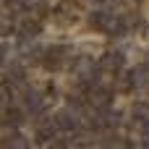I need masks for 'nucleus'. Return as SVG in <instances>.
<instances>
[{
  "mask_svg": "<svg viewBox=\"0 0 149 149\" xmlns=\"http://www.w3.org/2000/svg\"><path fill=\"white\" fill-rule=\"evenodd\" d=\"M92 24H94L97 29H105V31L113 34V37H120V34L126 31V21H123L120 16L110 13V10H94V13H92Z\"/></svg>",
  "mask_w": 149,
  "mask_h": 149,
  "instance_id": "obj_1",
  "label": "nucleus"
},
{
  "mask_svg": "<svg viewBox=\"0 0 149 149\" xmlns=\"http://www.w3.org/2000/svg\"><path fill=\"white\" fill-rule=\"evenodd\" d=\"M39 31H42V26H39V21H34V18H24V21L18 24V37H21V39H34Z\"/></svg>",
  "mask_w": 149,
  "mask_h": 149,
  "instance_id": "obj_2",
  "label": "nucleus"
},
{
  "mask_svg": "<svg viewBox=\"0 0 149 149\" xmlns=\"http://www.w3.org/2000/svg\"><path fill=\"white\" fill-rule=\"evenodd\" d=\"M123 63H126L123 52H107V55L100 60V68H102V71H120Z\"/></svg>",
  "mask_w": 149,
  "mask_h": 149,
  "instance_id": "obj_3",
  "label": "nucleus"
},
{
  "mask_svg": "<svg viewBox=\"0 0 149 149\" xmlns=\"http://www.w3.org/2000/svg\"><path fill=\"white\" fill-rule=\"evenodd\" d=\"M52 120H55L58 131H73V128H76V118H73L71 113H65V110H63V113H58Z\"/></svg>",
  "mask_w": 149,
  "mask_h": 149,
  "instance_id": "obj_4",
  "label": "nucleus"
},
{
  "mask_svg": "<svg viewBox=\"0 0 149 149\" xmlns=\"http://www.w3.org/2000/svg\"><path fill=\"white\" fill-rule=\"evenodd\" d=\"M63 52H65V50H60V47H50L47 55L42 58V63H45L47 68H58V65L63 63Z\"/></svg>",
  "mask_w": 149,
  "mask_h": 149,
  "instance_id": "obj_5",
  "label": "nucleus"
},
{
  "mask_svg": "<svg viewBox=\"0 0 149 149\" xmlns=\"http://www.w3.org/2000/svg\"><path fill=\"white\" fill-rule=\"evenodd\" d=\"M55 131H58L55 120H45L42 126H37V139H39V141H47V139L55 136Z\"/></svg>",
  "mask_w": 149,
  "mask_h": 149,
  "instance_id": "obj_6",
  "label": "nucleus"
},
{
  "mask_svg": "<svg viewBox=\"0 0 149 149\" xmlns=\"http://www.w3.org/2000/svg\"><path fill=\"white\" fill-rule=\"evenodd\" d=\"M134 118H136V123L149 126V105L147 102H136L134 105Z\"/></svg>",
  "mask_w": 149,
  "mask_h": 149,
  "instance_id": "obj_7",
  "label": "nucleus"
},
{
  "mask_svg": "<svg viewBox=\"0 0 149 149\" xmlns=\"http://www.w3.org/2000/svg\"><path fill=\"white\" fill-rule=\"evenodd\" d=\"M92 102L97 107H107L110 105V89H94L92 92Z\"/></svg>",
  "mask_w": 149,
  "mask_h": 149,
  "instance_id": "obj_8",
  "label": "nucleus"
},
{
  "mask_svg": "<svg viewBox=\"0 0 149 149\" xmlns=\"http://www.w3.org/2000/svg\"><path fill=\"white\" fill-rule=\"evenodd\" d=\"M26 107H29V113H42V100H39V94L37 92H29L26 94Z\"/></svg>",
  "mask_w": 149,
  "mask_h": 149,
  "instance_id": "obj_9",
  "label": "nucleus"
},
{
  "mask_svg": "<svg viewBox=\"0 0 149 149\" xmlns=\"http://www.w3.org/2000/svg\"><path fill=\"white\" fill-rule=\"evenodd\" d=\"M21 120H24L21 110H8V115H5V123L8 126H21Z\"/></svg>",
  "mask_w": 149,
  "mask_h": 149,
  "instance_id": "obj_10",
  "label": "nucleus"
},
{
  "mask_svg": "<svg viewBox=\"0 0 149 149\" xmlns=\"http://www.w3.org/2000/svg\"><path fill=\"white\" fill-rule=\"evenodd\" d=\"M0 147H26V141H24V136H21V134H18V136H8V139H5V141H0Z\"/></svg>",
  "mask_w": 149,
  "mask_h": 149,
  "instance_id": "obj_11",
  "label": "nucleus"
},
{
  "mask_svg": "<svg viewBox=\"0 0 149 149\" xmlns=\"http://www.w3.org/2000/svg\"><path fill=\"white\" fill-rule=\"evenodd\" d=\"M10 81H24V71H21L18 65L10 68Z\"/></svg>",
  "mask_w": 149,
  "mask_h": 149,
  "instance_id": "obj_12",
  "label": "nucleus"
},
{
  "mask_svg": "<svg viewBox=\"0 0 149 149\" xmlns=\"http://www.w3.org/2000/svg\"><path fill=\"white\" fill-rule=\"evenodd\" d=\"M8 102V86H0V107H5Z\"/></svg>",
  "mask_w": 149,
  "mask_h": 149,
  "instance_id": "obj_13",
  "label": "nucleus"
},
{
  "mask_svg": "<svg viewBox=\"0 0 149 149\" xmlns=\"http://www.w3.org/2000/svg\"><path fill=\"white\" fill-rule=\"evenodd\" d=\"M3 52H5V47H0V60H3Z\"/></svg>",
  "mask_w": 149,
  "mask_h": 149,
  "instance_id": "obj_14",
  "label": "nucleus"
}]
</instances>
